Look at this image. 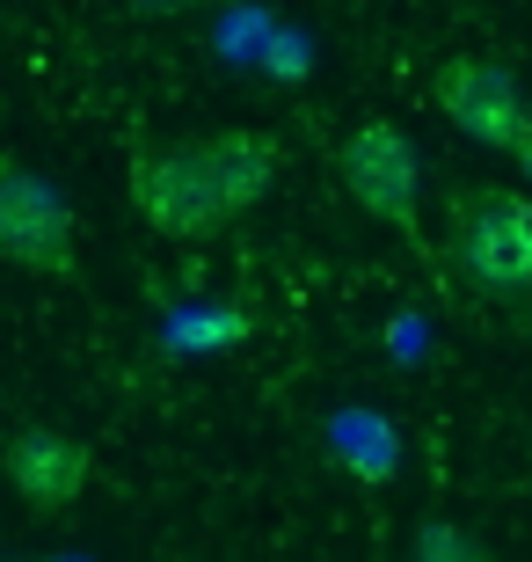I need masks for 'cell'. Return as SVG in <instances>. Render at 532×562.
<instances>
[{"instance_id": "obj_1", "label": "cell", "mask_w": 532, "mask_h": 562, "mask_svg": "<svg viewBox=\"0 0 532 562\" xmlns=\"http://www.w3.org/2000/svg\"><path fill=\"white\" fill-rule=\"evenodd\" d=\"M278 183V139L270 132H212V139L146 146L132 161V205L176 241H205L248 205H263Z\"/></svg>"}, {"instance_id": "obj_2", "label": "cell", "mask_w": 532, "mask_h": 562, "mask_svg": "<svg viewBox=\"0 0 532 562\" xmlns=\"http://www.w3.org/2000/svg\"><path fill=\"white\" fill-rule=\"evenodd\" d=\"M445 256L482 300L532 307V198L511 183H460L445 205Z\"/></svg>"}, {"instance_id": "obj_3", "label": "cell", "mask_w": 532, "mask_h": 562, "mask_svg": "<svg viewBox=\"0 0 532 562\" xmlns=\"http://www.w3.org/2000/svg\"><path fill=\"white\" fill-rule=\"evenodd\" d=\"M430 95H438V110H445L474 146L532 161V95H525V81H518L503 59H474V52H460V59L438 66Z\"/></svg>"}, {"instance_id": "obj_4", "label": "cell", "mask_w": 532, "mask_h": 562, "mask_svg": "<svg viewBox=\"0 0 532 562\" xmlns=\"http://www.w3.org/2000/svg\"><path fill=\"white\" fill-rule=\"evenodd\" d=\"M0 256L37 278L73 271V198L15 154H0Z\"/></svg>"}, {"instance_id": "obj_5", "label": "cell", "mask_w": 532, "mask_h": 562, "mask_svg": "<svg viewBox=\"0 0 532 562\" xmlns=\"http://www.w3.org/2000/svg\"><path fill=\"white\" fill-rule=\"evenodd\" d=\"M336 168H343V190L372 220L416 234V220H423V154H416V139L401 125H387V117L358 125L336 146Z\"/></svg>"}, {"instance_id": "obj_6", "label": "cell", "mask_w": 532, "mask_h": 562, "mask_svg": "<svg viewBox=\"0 0 532 562\" xmlns=\"http://www.w3.org/2000/svg\"><path fill=\"white\" fill-rule=\"evenodd\" d=\"M8 482L30 512H66L88 490V446L52 431V424H30V431L8 438Z\"/></svg>"}, {"instance_id": "obj_7", "label": "cell", "mask_w": 532, "mask_h": 562, "mask_svg": "<svg viewBox=\"0 0 532 562\" xmlns=\"http://www.w3.org/2000/svg\"><path fill=\"white\" fill-rule=\"evenodd\" d=\"M139 8H183V0H139Z\"/></svg>"}]
</instances>
